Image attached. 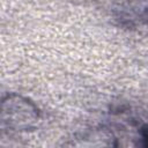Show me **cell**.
<instances>
[{
	"mask_svg": "<svg viewBox=\"0 0 148 148\" xmlns=\"http://www.w3.org/2000/svg\"><path fill=\"white\" fill-rule=\"evenodd\" d=\"M143 140L146 141V146H148V131L143 133Z\"/></svg>",
	"mask_w": 148,
	"mask_h": 148,
	"instance_id": "6da1fadb",
	"label": "cell"
}]
</instances>
